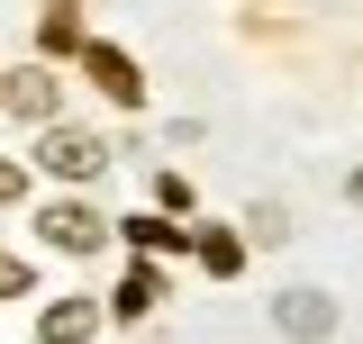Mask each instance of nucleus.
I'll list each match as a JSON object with an SVG mask.
<instances>
[{
    "mask_svg": "<svg viewBox=\"0 0 363 344\" xmlns=\"http://www.w3.org/2000/svg\"><path fill=\"white\" fill-rule=\"evenodd\" d=\"M37 227H45V245H55V254H100V236H109V217H91L82 200H64V209H45Z\"/></svg>",
    "mask_w": 363,
    "mask_h": 344,
    "instance_id": "1",
    "label": "nucleus"
},
{
    "mask_svg": "<svg viewBox=\"0 0 363 344\" xmlns=\"http://www.w3.org/2000/svg\"><path fill=\"white\" fill-rule=\"evenodd\" d=\"M37 164H45V172H64V181H91V172L109 164V154H100V136H82V127H55V136L37 145Z\"/></svg>",
    "mask_w": 363,
    "mask_h": 344,
    "instance_id": "2",
    "label": "nucleus"
},
{
    "mask_svg": "<svg viewBox=\"0 0 363 344\" xmlns=\"http://www.w3.org/2000/svg\"><path fill=\"white\" fill-rule=\"evenodd\" d=\"M82 73H91L100 91H109L118 109H136V100H145V82H136V64L118 55V45H82Z\"/></svg>",
    "mask_w": 363,
    "mask_h": 344,
    "instance_id": "3",
    "label": "nucleus"
},
{
    "mask_svg": "<svg viewBox=\"0 0 363 344\" xmlns=\"http://www.w3.org/2000/svg\"><path fill=\"white\" fill-rule=\"evenodd\" d=\"M272 317H281V336L318 344L327 326H336V299H318V290H281V299H272Z\"/></svg>",
    "mask_w": 363,
    "mask_h": 344,
    "instance_id": "4",
    "label": "nucleus"
},
{
    "mask_svg": "<svg viewBox=\"0 0 363 344\" xmlns=\"http://www.w3.org/2000/svg\"><path fill=\"white\" fill-rule=\"evenodd\" d=\"M37 336H45V344H82V336H100V299H55Z\"/></svg>",
    "mask_w": 363,
    "mask_h": 344,
    "instance_id": "5",
    "label": "nucleus"
},
{
    "mask_svg": "<svg viewBox=\"0 0 363 344\" xmlns=\"http://www.w3.org/2000/svg\"><path fill=\"white\" fill-rule=\"evenodd\" d=\"M0 100H9V118H28V127H37V118H55V82H45L37 64H28V73H9V91H0Z\"/></svg>",
    "mask_w": 363,
    "mask_h": 344,
    "instance_id": "6",
    "label": "nucleus"
},
{
    "mask_svg": "<svg viewBox=\"0 0 363 344\" xmlns=\"http://www.w3.org/2000/svg\"><path fill=\"white\" fill-rule=\"evenodd\" d=\"M155 290H164V281H155V272L136 263L128 281H118V299H109V308H118V317H145V308H155Z\"/></svg>",
    "mask_w": 363,
    "mask_h": 344,
    "instance_id": "7",
    "label": "nucleus"
},
{
    "mask_svg": "<svg viewBox=\"0 0 363 344\" xmlns=\"http://www.w3.org/2000/svg\"><path fill=\"white\" fill-rule=\"evenodd\" d=\"M45 45H82V18H73V0H55V9H45Z\"/></svg>",
    "mask_w": 363,
    "mask_h": 344,
    "instance_id": "8",
    "label": "nucleus"
},
{
    "mask_svg": "<svg viewBox=\"0 0 363 344\" xmlns=\"http://www.w3.org/2000/svg\"><path fill=\"white\" fill-rule=\"evenodd\" d=\"M245 227H255V245H281V236H291V217L272 209V200H264V209H255V217H245Z\"/></svg>",
    "mask_w": 363,
    "mask_h": 344,
    "instance_id": "9",
    "label": "nucleus"
},
{
    "mask_svg": "<svg viewBox=\"0 0 363 344\" xmlns=\"http://www.w3.org/2000/svg\"><path fill=\"white\" fill-rule=\"evenodd\" d=\"M236 254H245L236 236H200V263H209V272H236Z\"/></svg>",
    "mask_w": 363,
    "mask_h": 344,
    "instance_id": "10",
    "label": "nucleus"
},
{
    "mask_svg": "<svg viewBox=\"0 0 363 344\" xmlns=\"http://www.w3.org/2000/svg\"><path fill=\"white\" fill-rule=\"evenodd\" d=\"M128 236H136V245H155V254H164V245H182V227H164V217H136Z\"/></svg>",
    "mask_w": 363,
    "mask_h": 344,
    "instance_id": "11",
    "label": "nucleus"
},
{
    "mask_svg": "<svg viewBox=\"0 0 363 344\" xmlns=\"http://www.w3.org/2000/svg\"><path fill=\"white\" fill-rule=\"evenodd\" d=\"M18 290H28V263H18V254H0V299H18Z\"/></svg>",
    "mask_w": 363,
    "mask_h": 344,
    "instance_id": "12",
    "label": "nucleus"
},
{
    "mask_svg": "<svg viewBox=\"0 0 363 344\" xmlns=\"http://www.w3.org/2000/svg\"><path fill=\"white\" fill-rule=\"evenodd\" d=\"M18 190H28V172H18V164H0V209H9Z\"/></svg>",
    "mask_w": 363,
    "mask_h": 344,
    "instance_id": "13",
    "label": "nucleus"
},
{
    "mask_svg": "<svg viewBox=\"0 0 363 344\" xmlns=\"http://www.w3.org/2000/svg\"><path fill=\"white\" fill-rule=\"evenodd\" d=\"M354 209H363V172H354Z\"/></svg>",
    "mask_w": 363,
    "mask_h": 344,
    "instance_id": "14",
    "label": "nucleus"
}]
</instances>
